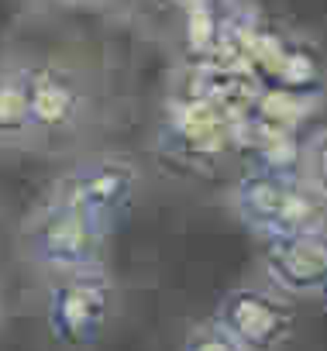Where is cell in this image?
I'll use <instances>...</instances> for the list:
<instances>
[{
	"label": "cell",
	"mask_w": 327,
	"mask_h": 351,
	"mask_svg": "<svg viewBox=\"0 0 327 351\" xmlns=\"http://www.w3.org/2000/svg\"><path fill=\"white\" fill-rule=\"evenodd\" d=\"M241 351H279L296 327L293 306L282 293L262 286H234L221 296L210 317Z\"/></svg>",
	"instance_id": "cell-3"
},
{
	"label": "cell",
	"mask_w": 327,
	"mask_h": 351,
	"mask_svg": "<svg viewBox=\"0 0 327 351\" xmlns=\"http://www.w3.org/2000/svg\"><path fill=\"white\" fill-rule=\"evenodd\" d=\"M231 21H224L214 8V0H193V4H186V38H190V49L197 56H214L224 32H228Z\"/></svg>",
	"instance_id": "cell-11"
},
{
	"label": "cell",
	"mask_w": 327,
	"mask_h": 351,
	"mask_svg": "<svg viewBox=\"0 0 327 351\" xmlns=\"http://www.w3.org/2000/svg\"><path fill=\"white\" fill-rule=\"evenodd\" d=\"M28 100H32V128H45V131L69 128L80 110V93L56 73H32Z\"/></svg>",
	"instance_id": "cell-8"
},
{
	"label": "cell",
	"mask_w": 327,
	"mask_h": 351,
	"mask_svg": "<svg viewBox=\"0 0 327 351\" xmlns=\"http://www.w3.org/2000/svg\"><path fill=\"white\" fill-rule=\"evenodd\" d=\"M300 176L327 200V131L313 134L303 145V169H300Z\"/></svg>",
	"instance_id": "cell-12"
},
{
	"label": "cell",
	"mask_w": 327,
	"mask_h": 351,
	"mask_svg": "<svg viewBox=\"0 0 327 351\" xmlns=\"http://www.w3.org/2000/svg\"><path fill=\"white\" fill-rule=\"evenodd\" d=\"M110 306H114V286L100 269L62 272L49 289V303H45L49 330L73 348L93 344L100 327L110 317Z\"/></svg>",
	"instance_id": "cell-5"
},
{
	"label": "cell",
	"mask_w": 327,
	"mask_h": 351,
	"mask_svg": "<svg viewBox=\"0 0 327 351\" xmlns=\"http://www.w3.org/2000/svg\"><path fill=\"white\" fill-rule=\"evenodd\" d=\"M265 272L282 293H320L327 279V231L269 238Z\"/></svg>",
	"instance_id": "cell-7"
},
{
	"label": "cell",
	"mask_w": 327,
	"mask_h": 351,
	"mask_svg": "<svg viewBox=\"0 0 327 351\" xmlns=\"http://www.w3.org/2000/svg\"><path fill=\"white\" fill-rule=\"evenodd\" d=\"M32 131V100L25 73H0V138H21Z\"/></svg>",
	"instance_id": "cell-10"
},
{
	"label": "cell",
	"mask_w": 327,
	"mask_h": 351,
	"mask_svg": "<svg viewBox=\"0 0 327 351\" xmlns=\"http://www.w3.org/2000/svg\"><path fill=\"white\" fill-rule=\"evenodd\" d=\"M169 134H173V148L180 158L193 162V165H207L217 162L238 138V121L214 104L207 93L186 97L169 121Z\"/></svg>",
	"instance_id": "cell-6"
},
{
	"label": "cell",
	"mask_w": 327,
	"mask_h": 351,
	"mask_svg": "<svg viewBox=\"0 0 327 351\" xmlns=\"http://www.w3.org/2000/svg\"><path fill=\"white\" fill-rule=\"evenodd\" d=\"M320 80H324V66H320L317 52L310 45H303V42H289L286 56H282V66H279V76H276L272 86L300 93V97H317Z\"/></svg>",
	"instance_id": "cell-9"
},
{
	"label": "cell",
	"mask_w": 327,
	"mask_h": 351,
	"mask_svg": "<svg viewBox=\"0 0 327 351\" xmlns=\"http://www.w3.org/2000/svg\"><path fill=\"white\" fill-rule=\"evenodd\" d=\"M100 245H104V231L80 210L62 207L56 200H45V207L38 210V217L25 234V248L32 262L52 269L56 276L97 269Z\"/></svg>",
	"instance_id": "cell-4"
},
{
	"label": "cell",
	"mask_w": 327,
	"mask_h": 351,
	"mask_svg": "<svg viewBox=\"0 0 327 351\" xmlns=\"http://www.w3.org/2000/svg\"><path fill=\"white\" fill-rule=\"evenodd\" d=\"M183 351H241V348H238L214 320H207V324H200V327H193V330L186 334Z\"/></svg>",
	"instance_id": "cell-13"
},
{
	"label": "cell",
	"mask_w": 327,
	"mask_h": 351,
	"mask_svg": "<svg viewBox=\"0 0 327 351\" xmlns=\"http://www.w3.org/2000/svg\"><path fill=\"white\" fill-rule=\"evenodd\" d=\"M176 4H183V8H186V4H193V0H176Z\"/></svg>",
	"instance_id": "cell-15"
},
{
	"label": "cell",
	"mask_w": 327,
	"mask_h": 351,
	"mask_svg": "<svg viewBox=\"0 0 327 351\" xmlns=\"http://www.w3.org/2000/svg\"><path fill=\"white\" fill-rule=\"evenodd\" d=\"M317 296H324V300H327V279H324V286H320V293H317Z\"/></svg>",
	"instance_id": "cell-14"
},
{
	"label": "cell",
	"mask_w": 327,
	"mask_h": 351,
	"mask_svg": "<svg viewBox=\"0 0 327 351\" xmlns=\"http://www.w3.org/2000/svg\"><path fill=\"white\" fill-rule=\"evenodd\" d=\"M234 214L269 238H289V234H313L327 224V200L303 180V176H279L248 169L234 183Z\"/></svg>",
	"instance_id": "cell-1"
},
{
	"label": "cell",
	"mask_w": 327,
	"mask_h": 351,
	"mask_svg": "<svg viewBox=\"0 0 327 351\" xmlns=\"http://www.w3.org/2000/svg\"><path fill=\"white\" fill-rule=\"evenodd\" d=\"M134 193H138V169L128 158L104 155V158H86L73 165L66 176H59L49 200L80 210L107 234L110 224L131 207Z\"/></svg>",
	"instance_id": "cell-2"
}]
</instances>
